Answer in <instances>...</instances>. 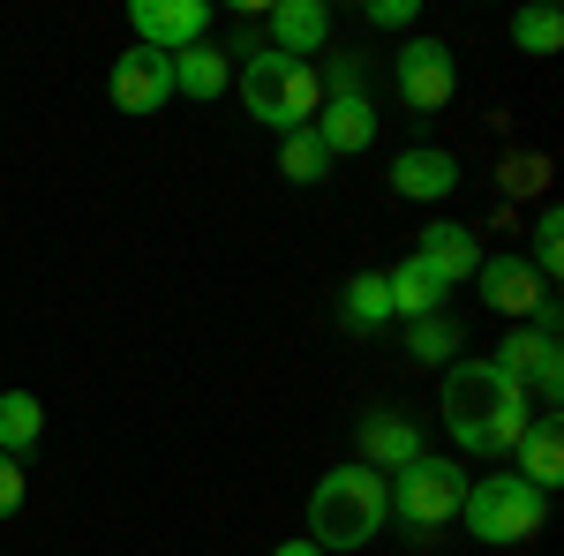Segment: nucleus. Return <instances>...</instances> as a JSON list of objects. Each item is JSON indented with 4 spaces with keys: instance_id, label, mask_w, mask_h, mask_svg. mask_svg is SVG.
Here are the masks:
<instances>
[{
    "instance_id": "f257e3e1",
    "label": "nucleus",
    "mask_w": 564,
    "mask_h": 556,
    "mask_svg": "<svg viewBox=\"0 0 564 556\" xmlns=\"http://www.w3.org/2000/svg\"><path fill=\"white\" fill-rule=\"evenodd\" d=\"M436 414L452 428V444L475 451V459H512V444H520L527 422H534L527 391L512 384L497 361H452L444 384H436Z\"/></svg>"
},
{
    "instance_id": "f03ea898",
    "label": "nucleus",
    "mask_w": 564,
    "mask_h": 556,
    "mask_svg": "<svg viewBox=\"0 0 564 556\" xmlns=\"http://www.w3.org/2000/svg\"><path fill=\"white\" fill-rule=\"evenodd\" d=\"M384 526H391L384 473H369L361 459L332 467L316 489H308V542H316L324 556H332V549H369Z\"/></svg>"
},
{
    "instance_id": "7ed1b4c3",
    "label": "nucleus",
    "mask_w": 564,
    "mask_h": 556,
    "mask_svg": "<svg viewBox=\"0 0 564 556\" xmlns=\"http://www.w3.org/2000/svg\"><path fill=\"white\" fill-rule=\"evenodd\" d=\"M241 106L257 113L271 135H294L316 121V106H324V76H316V61H286V53H249V68H241Z\"/></svg>"
},
{
    "instance_id": "20e7f679",
    "label": "nucleus",
    "mask_w": 564,
    "mask_h": 556,
    "mask_svg": "<svg viewBox=\"0 0 564 556\" xmlns=\"http://www.w3.org/2000/svg\"><path fill=\"white\" fill-rule=\"evenodd\" d=\"M459 519H467V534L489 542V549H520L542 534V519H550V497L520 481V473H481L467 481V497H459Z\"/></svg>"
},
{
    "instance_id": "39448f33",
    "label": "nucleus",
    "mask_w": 564,
    "mask_h": 556,
    "mask_svg": "<svg viewBox=\"0 0 564 556\" xmlns=\"http://www.w3.org/2000/svg\"><path fill=\"white\" fill-rule=\"evenodd\" d=\"M459 497H467V473H459V459H436V451H422L414 467H399L384 481V504L406 534L452 526V519H459Z\"/></svg>"
},
{
    "instance_id": "423d86ee",
    "label": "nucleus",
    "mask_w": 564,
    "mask_h": 556,
    "mask_svg": "<svg viewBox=\"0 0 564 556\" xmlns=\"http://www.w3.org/2000/svg\"><path fill=\"white\" fill-rule=\"evenodd\" d=\"M391 84H399V106L444 113L452 90H459V61H452V45H436V39H406L399 61H391Z\"/></svg>"
},
{
    "instance_id": "0eeeda50",
    "label": "nucleus",
    "mask_w": 564,
    "mask_h": 556,
    "mask_svg": "<svg viewBox=\"0 0 564 556\" xmlns=\"http://www.w3.org/2000/svg\"><path fill=\"white\" fill-rule=\"evenodd\" d=\"M129 23H135V45L174 61V53L212 39V0H129Z\"/></svg>"
},
{
    "instance_id": "6e6552de",
    "label": "nucleus",
    "mask_w": 564,
    "mask_h": 556,
    "mask_svg": "<svg viewBox=\"0 0 564 556\" xmlns=\"http://www.w3.org/2000/svg\"><path fill=\"white\" fill-rule=\"evenodd\" d=\"M106 98L121 106V113H159L166 98H174V61L166 53H151V45H129L121 61H113V76H106Z\"/></svg>"
},
{
    "instance_id": "1a4fd4ad",
    "label": "nucleus",
    "mask_w": 564,
    "mask_h": 556,
    "mask_svg": "<svg viewBox=\"0 0 564 556\" xmlns=\"http://www.w3.org/2000/svg\"><path fill=\"white\" fill-rule=\"evenodd\" d=\"M475 286H481V301H489L497 316H512V324H534V316H542V301H550V286L534 279V263H527L520 249H505V257H481Z\"/></svg>"
},
{
    "instance_id": "9d476101",
    "label": "nucleus",
    "mask_w": 564,
    "mask_h": 556,
    "mask_svg": "<svg viewBox=\"0 0 564 556\" xmlns=\"http://www.w3.org/2000/svg\"><path fill=\"white\" fill-rule=\"evenodd\" d=\"M489 361H497L520 391H542V399H557V391H564V353H557V339L534 331V324H512V339L497 346Z\"/></svg>"
},
{
    "instance_id": "9b49d317",
    "label": "nucleus",
    "mask_w": 564,
    "mask_h": 556,
    "mask_svg": "<svg viewBox=\"0 0 564 556\" xmlns=\"http://www.w3.org/2000/svg\"><path fill=\"white\" fill-rule=\"evenodd\" d=\"M316 143L332 151V166L339 159H354V151H369L377 143V106H369V90H332L324 106H316Z\"/></svg>"
},
{
    "instance_id": "f8f14e48",
    "label": "nucleus",
    "mask_w": 564,
    "mask_h": 556,
    "mask_svg": "<svg viewBox=\"0 0 564 556\" xmlns=\"http://www.w3.org/2000/svg\"><path fill=\"white\" fill-rule=\"evenodd\" d=\"M422 459V428L406 422L399 406H377V414H361V467L369 473H399V467H414Z\"/></svg>"
},
{
    "instance_id": "ddd939ff",
    "label": "nucleus",
    "mask_w": 564,
    "mask_h": 556,
    "mask_svg": "<svg viewBox=\"0 0 564 556\" xmlns=\"http://www.w3.org/2000/svg\"><path fill=\"white\" fill-rule=\"evenodd\" d=\"M271 53H286V61H324V53H332V8H324V0H279V8H271Z\"/></svg>"
},
{
    "instance_id": "4468645a",
    "label": "nucleus",
    "mask_w": 564,
    "mask_h": 556,
    "mask_svg": "<svg viewBox=\"0 0 564 556\" xmlns=\"http://www.w3.org/2000/svg\"><path fill=\"white\" fill-rule=\"evenodd\" d=\"M452 188H459V159L436 143H414L391 159V196H406V204H444Z\"/></svg>"
},
{
    "instance_id": "2eb2a0df",
    "label": "nucleus",
    "mask_w": 564,
    "mask_h": 556,
    "mask_svg": "<svg viewBox=\"0 0 564 556\" xmlns=\"http://www.w3.org/2000/svg\"><path fill=\"white\" fill-rule=\"evenodd\" d=\"M414 257L430 263L444 286H459V279H475L481 271V241H475V226H459V218H436L430 233H422V249Z\"/></svg>"
},
{
    "instance_id": "dca6fc26",
    "label": "nucleus",
    "mask_w": 564,
    "mask_h": 556,
    "mask_svg": "<svg viewBox=\"0 0 564 556\" xmlns=\"http://www.w3.org/2000/svg\"><path fill=\"white\" fill-rule=\"evenodd\" d=\"M384 286H391V316H406V324H414V316H436V308L452 301V286H444L422 257H399L384 271Z\"/></svg>"
},
{
    "instance_id": "f3484780",
    "label": "nucleus",
    "mask_w": 564,
    "mask_h": 556,
    "mask_svg": "<svg viewBox=\"0 0 564 556\" xmlns=\"http://www.w3.org/2000/svg\"><path fill=\"white\" fill-rule=\"evenodd\" d=\"M384 324H391V286H384V271H354L347 286H339V331L369 339V331H384Z\"/></svg>"
},
{
    "instance_id": "a211bd4d",
    "label": "nucleus",
    "mask_w": 564,
    "mask_h": 556,
    "mask_svg": "<svg viewBox=\"0 0 564 556\" xmlns=\"http://www.w3.org/2000/svg\"><path fill=\"white\" fill-rule=\"evenodd\" d=\"M512 451H520V481H534L542 497L564 481V428L557 422H527V436L512 444Z\"/></svg>"
},
{
    "instance_id": "6ab92c4d",
    "label": "nucleus",
    "mask_w": 564,
    "mask_h": 556,
    "mask_svg": "<svg viewBox=\"0 0 564 556\" xmlns=\"http://www.w3.org/2000/svg\"><path fill=\"white\" fill-rule=\"evenodd\" d=\"M226 84H234V68H226V53H218L212 39L188 45V53H174V90L181 98H204V106H212Z\"/></svg>"
},
{
    "instance_id": "aec40b11",
    "label": "nucleus",
    "mask_w": 564,
    "mask_h": 556,
    "mask_svg": "<svg viewBox=\"0 0 564 556\" xmlns=\"http://www.w3.org/2000/svg\"><path fill=\"white\" fill-rule=\"evenodd\" d=\"M39 436H45V406L31 399V391H0V451L23 459Z\"/></svg>"
},
{
    "instance_id": "412c9836",
    "label": "nucleus",
    "mask_w": 564,
    "mask_h": 556,
    "mask_svg": "<svg viewBox=\"0 0 564 556\" xmlns=\"http://www.w3.org/2000/svg\"><path fill=\"white\" fill-rule=\"evenodd\" d=\"M459 346H467V331H459V316H444V308L406 324V353H414V361H459Z\"/></svg>"
},
{
    "instance_id": "4be33fe9",
    "label": "nucleus",
    "mask_w": 564,
    "mask_h": 556,
    "mask_svg": "<svg viewBox=\"0 0 564 556\" xmlns=\"http://www.w3.org/2000/svg\"><path fill=\"white\" fill-rule=\"evenodd\" d=\"M279 173H286L294 188H316V181L332 173V151L316 143V129H294V135H279Z\"/></svg>"
},
{
    "instance_id": "5701e85b",
    "label": "nucleus",
    "mask_w": 564,
    "mask_h": 556,
    "mask_svg": "<svg viewBox=\"0 0 564 556\" xmlns=\"http://www.w3.org/2000/svg\"><path fill=\"white\" fill-rule=\"evenodd\" d=\"M512 45H520V53H557L564 45V15L557 8H520V15H512Z\"/></svg>"
},
{
    "instance_id": "b1692460",
    "label": "nucleus",
    "mask_w": 564,
    "mask_h": 556,
    "mask_svg": "<svg viewBox=\"0 0 564 556\" xmlns=\"http://www.w3.org/2000/svg\"><path fill=\"white\" fill-rule=\"evenodd\" d=\"M527 263H534V279H542V286H557V271H564V211H542Z\"/></svg>"
},
{
    "instance_id": "393cba45",
    "label": "nucleus",
    "mask_w": 564,
    "mask_h": 556,
    "mask_svg": "<svg viewBox=\"0 0 564 556\" xmlns=\"http://www.w3.org/2000/svg\"><path fill=\"white\" fill-rule=\"evenodd\" d=\"M316 76H324V98H332V90H361V53H324Z\"/></svg>"
},
{
    "instance_id": "a878e982",
    "label": "nucleus",
    "mask_w": 564,
    "mask_h": 556,
    "mask_svg": "<svg viewBox=\"0 0 564 556\" xmlns=\"http://www.w3.org/2000/svg\"><path fill=\"white\" fill-rule=\"evenodd\" d=\"M23 497H31V481H23V459H8V451H0V519L23 512Z\"/></svg>"
},
{
    "instance_id": "bb28decb",
    "label": "nucleus",
    "mask_w": 564,
    "mask_h": 556,
    "mask_svg": "<svg viewBox=\"0 0 564 556\" xmlns=\"http://www.w3.org/2000/svg\"><path fill=\"white\" fill-rule=\"evenodd\" d=\"M414 15H422V0H369V23L377 31H406Z\"/></svg>"
},
{
    "instance_id": "cd10ccee",
    "label": "nucleus",
    "mask_w": 564,
    "mask_h": 556,
    "mask_svg": "<svg viewBox=\"0 0 564 556\" xmlns=\"http://www.w3.org/2000/svg\"><path fill=\"white\" fill-rule=\"evenodd\" d=\"M534 173H542V159H512V166H505V188H542Z\"/></svg>"
},
{
    "instance_id": "c85d7f7f",
    "label": "nucleus",
    "mask_w": 564,
    "mask_h": 556,
    "mask_svg": "<svg viewBox=\"0 0 564 556\" xmlns=\"http://www.w3.org/2000/svg\"><path fill=\"white\" fill-rule=\"evenodd\" d=\"M271 556H324V549H316V542H279Z\"/></svg>"
}]
</instances>
